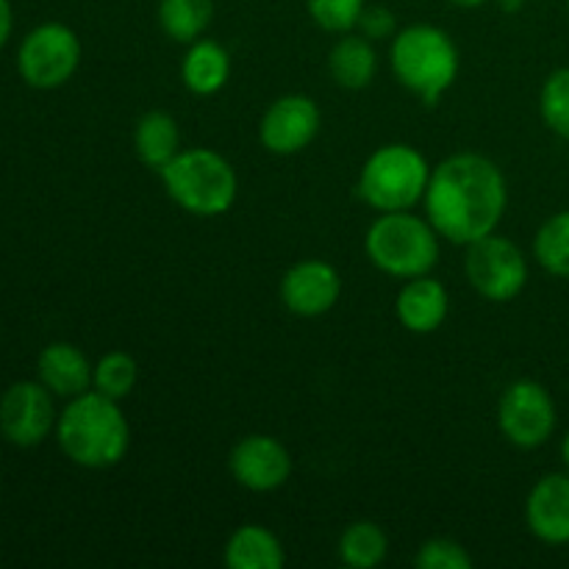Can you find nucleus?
I'll return each instance as SVG.
<instances>
[{
    "mask_svg": "<svg viewBox=\"0 0 569 569\" xmlns=\"http://www.w3.org/2000/svg\"><path fill=\"white\" fill-rule=\"evenodd\" d=\"M567 11H569V0H567Z\"/></svg>",
    "mask_w": 569,
    "mask_h": 569,
    "instance_id": "nucleus-33",
    "label": "nucleus"
},
{
    "mask_svg": "<svg viewBox=\"0 0 569 569\" xmlns=\"http://www.w3.org/2000/svg\"><path fill=\"white\" fill-rule=\"evenodd\" d=\"M533 259L550 276L569 281V209L550 217L533 239Z\"/></svg>",
    "mask_w": 569,
    "mask_h": 569,
    "instance_id": "nucleus-23",
    "label": "nucleus"
},
{
    "mask_svg": "<svg viewBox=\"0 0 569 569\" xmlns=\"http://www.w3.org/2000/svg\"><path fill=\"white\" fill-rule=\"evenodd\" d=\"M137 359L126 350H111V353L100 356V361L94 365L92 389H98L100 395L111 400H126L137 387Z\"/></svg>",
    "mask_w": 569,
    "mask_h": 569,
    "instance_id": "nucleus-24",
    "label": "nucleus"
},
{
    "mask_svg": "<svg viewBox=\"0 0 569 569\" xmlns=\"http://www.w3.org/2000/svg\"><path fill=\"white\" fill-rule=\"evenodd\" d=\"M561 459H565V465H567V470H569V431H567L565 442H561Z\"/></svg>",
    "mask_w": 569,
    "mask_h": 569,
    "instance_id": "nucleus-32",
    "label": "nucleus"
},
{
    "mask_svg": "<svg viewBox=\"0 0 569 569\" xmlns=\"http://www.w3.org/2000/svg\"><path fill=\"white\" fill-rule=\"evenodd\" d=\"M553 395L539 381L522 378L509 383L498 400V428L515 448L537 450L556 431Z\"/></svg>",
    "mask_w": 569,
    "mask_h": 569,
    "instance_id": "nucleus-9",
    "label": "nucleus"
},
{
    "mask_svg": "<svg viewBox=\"0 0 569 569\" xmlns=\"http://www.w3.org/2000/svg\"><path fill=\"white\" fill-rule=\"evenodd\" d=\"M539 114L556 137L569 139V67L553 70L539 92Z\"/></svg>",
    "mask_w": 569,
    "mask_h": 569,
    "instance_id": "nucleus-25",
    "label": "nucleus"
},
{
    "mask_svg": "<svg viewBox=\"0 0 569 569\" xmlns=\"http://www.w3.org/2000/svg\"><path fill=\"white\" fill-rule=\"evenodd\" d=\"M431 178L426 156L406 142L381 144L359 172V198L378 214L387 211H411L422 203Z\"/></svg>",
    "mask_w": 569,
    "mask_h": 569,
    "instance_id": "nucleus-6",
    "label": "nucleus"
},
{
    "mask_svg": "<svg viewBox=\"0 0 569 569\" xmlns=\"http://www.w3.org/2000/svg\"><path fill=\"white\" fill-rule=\"evenodd\" d=\"M500 3V9H506L511 14V11H517L522 6V0H498Z\"/></svg>",
    "mask_w": 569,
    "mask_h": 569,
    "instance_id": "nucleus-31",
    "label": "nucleus"
},
{
    "mask_svg": "<svg viewBox=\"0 0 569 569\" xmlns=\"http://www.w3.org/2000/svg\"><path fill=\"white\" fill-rule=\"evenodd\" d=\"M214 20V0H159V26L167 39L192 44Z\"/></svg>",
    "mask_w": 569,
    "mask_h": 569,
    "instance_id": "nucleus-21",
    "label": "nucleus"
},
{
    "mask_svg": "<svg viewBox=\"0 0 569 569\" xmlns=\"http://www.w3.org/2000/svg\"><path fill=\"white\" fill-rule=\"evenodd\" d=\"M367 0H306L309 17L328 33H350L359 26Z\"/></svg>",
    "mask_w": 569,
    "mask_h": 569,
    "instance_id": "nucleus-26",
    "label": "nucleus"
},
{
    "mask_svg": "<svg viewBox=\"0 0 569 569\" xmlns=\"http://www.w3.org/2000/svg\"><path fill=\"white\" fill-rule=\"evenodd\" d=\"M450 6H459V9H478V6L489 3V0H448Z\"/></svg>",
    "mask_w": 569,
    "mask_h": 569,
    "instance_id": "nucleus-30",
    "label": "nucleus"
},
{
    "mask_svg": "<svg viewBox=\"0 0 569 569\" xmlns=\"http://www.w3.org/2000/svg\"><path fill=\"white\" fill-rule=\"evenodd\" d=\"M439 239L442 237L428 222V217L422 220L411 211H387L367 228L365 253L383 276L409 281V278L431 276L439 261Z\"/></svg>",
    "mask_w": 569,
    "mask_h": 569,
    "instance_id": "nucleus-5",
    "label": "nucleus"
},
{
    "mask_svg": "<svg viewBox=\"0 0 569 569\" xmlns=\"http://www.w3.org/2000/svg\"><path fill=\"white\" fill-rule=\"evenodd\" d=\"M450 311V295L442 281L431 276L409 278L398 292L395 315L411 333H433L445 326Z\"/></svg>",
    "mask_w": 569,
    "mask_h": 569,
    "instance_id": "nucleus-15",
    "label": "nucleus"
},
{
    "mask_svg": "<svg viewBox=\"0 0 569 569\" xmlns=\"http://www.w3.org/2000/svg\"><path fill=\"white\" fill-rule=\"evenodd\" d=\"M56 395L42 381H17L0 398V433L17 448H37L56 431Z\"/></svg>",
    "mask_w": 569,
    "mask_h": 569,
    "instance_id": "nucleus-10",
    "label": "nucleus"
},
{
    "mask_svg": "<svg viewBox=\"0 0 569 569\" xmlns=\"http://www.w3.org/2000/svg\"><path fill=\"white\" fill-rule=\"evenodd\" d=\"M133 148L148 170H164L181 150V131H178L176 117L159 109L144 111L133 128Z\"/></svg>",
    "mask_w": 569,
    "mask_h": 569,
    "instance_id": "nucleus-19",
    "label": "nucleus"
},
{
    "mask_svg": "<svg viewBox=\"0 0 569 569\" xmlns=\"http://www.w3.org/2000/svg\"><path fill=\"white\" fill-rule=\"evenodd\" d=\"M389 64L400 87L426 106H437L461 70L459 48L450 33L431 22L400 28L389 44Z\"/></svg>",
    "mask_w": 569,
    "mask_h": 569,
    "instance_id": "nucleus-3",
    "label": "nucleus"
},
{
    "mask_svg": "<svg viewBox=\"0 0 569 569\" xmlns=\"http://www.w3.org/2000/svg\"><path fill=\"white\" fill-rule=\"evenodd\" d=\"M81 39L64 22H42L26 33L17 50L20 78L33 89H59L81 64Z\"/></svg>",
    "mask_w": 569,
    "mask_h": 569,
    "instance_id": "nucleus-7",
    "label": "nucleus"
},
{
    "mask_svg": "<svg viewBox=\"0 0 569 569\" xmlns=\"http://www.w3.org/2000/svg\"><path fill=\"white\" fill-rule=\"evenodd\" d=\"M11 28H14V11H11L9 0H0V50L9 42Z\"/></svg>",
    "mask_w": 569,
    "mask_h": 569,
    "instance_id": "nucleus-29",
    "label": "nucleus"
},
{
    "mask_svg": "<svg viewBox=\"0 0 569 569\" xmlns=\"http://www.w3.org/2000/svg\"><path fill=\"white\" fill-rule=\"evenodd\" d=\"M422 206L445 242L467 248L498 231L509 206V183L487 156L453 153L431 167Z\"/></svg>",
    "mask_w": 569,
    "mask_h": 569,
    "instance_id": "nucleus-1",
    "label": "nucleus"
},
{
    "mask_svg": "<svg viewBox=\"0 0 569 569\" xmlns=\"http://www.w3.org/2000/svg\"><path fill=\"white\" fill-rule=\"evenodd\" d=\"M56 439L72 465L83 470H109L128 456L131 426L122 415L120 400L89 389L67 400L64 411L56 420Z\"/></svg>",
    "mask_w": 569,
    "mask_h": 569,
    "instance_id": "nucleus-2",
    "label": "nucleus"
},
{
    "mask_svg": "<svg viewBox=\"0 0 569 569\" xmlns=\"http://www.w3.org/2000/svg\"><path fill=\"white\" fill-rule=\"evenodd\" d=\"M465 276L483 300L509 303L526 289L528 259L517 242L489 233L467 244Z\"/></svg>",
    "mask_w": 569,
    "mask_h": 569,
    "instance_id": "nucleus-8",
    "label": "nucleus"
},
{
    "mask_svg": "<svg viewBox=\"0 0 569 569\" xmlns=\"http://www.w3.org/2000/svg\"><path fill=\"white\" fill-rule=\"evenodd\" d=\"M231 78V56L214 39H194L181 61V81L198 98H211Z\"/></svg>",
    "mask_w": 569,
    "mask_h": 569,
    "instance_id": "nucleus-17",
    "label": "nucleus"
},
{
    "mask_svg": "<svg viewBox=\"0 0 569 569\" xmlns=\"http://www.w3.org/2000/svg\"><path fill=\"white\" fill-rule=\"evenodd\" d=\"M159 176L172 203L194 217L226 214L239 198L237 170L211 148L178 150Z\"/></svg>",
    "mask_w": 569,
    "mask_h": 569,
    "instance_id": "nucleus-4",
    "label": "nucleus"
},
{
    "mask_svg": "<svg viewBox=\"0 0 569 569\" xmlns=\"http://www.w3.org/2000/svg\"><path fill=\"white\" fill-rule=\"evenodd\" d=\"M320 126V106L309 94H283L261 117L259 139L270 153L295 156L315 142Z\"/></svg>",
    "mask_w": 569,
    "mask_h": 569,
    "instance_id": "nucleus-12",
    "label": "nucleus"
},
{
    "mask_svg": "<svg viewBox=\"0 0 569 569\" xmlns=\"http://www.w3.org/2000/svg\"><path fill=\"white\" fill-rule=\"evenodd\" d=\"M228 470L233 481L248 492H276L292 476V456L281 439L270 433H250L233 445L228 456Z\"/></svg>",
    "mask_w": 569,
    "mask_h": 569,
    "instance_id": "nucleus-11",
    "label": "nucleus"
},
{
    "mask_svg": "<svg viewBox=\"0 0 569 569\" xmlns=\"http://www.w3.org/2000/svg\"><path fill=\"white\" fill-rule=\"evenodd\" d=\"M415 567L420 569H472V556L456 539H428L415 556Z\"/></svg>",
    "mask_w": 569,
    "mask_h": 569,
    "instance_id": "nucleus-27",
    "label": "nucleus"
},
{
    "mask_svg": "<svg viewBox=\"0 0 569 569\" xmlns=\"http://www.w3.org/2000/svg\"><path fill=\"white\" fill-rule=\"evenodd\" d=\"M37 376L56 398L72 400L92 389L94 365L70 342H50L37 359Z\"/></svg>",
    "mask_w": 569,
    "mask_h": 569,
    "instance_id": "nucleus-16",
    "label": "nucleus"
},
{
    "mask_svg": "<svg viewBox=\"0 0 569 569\" xmlns=\"http://www.w3.org/2000/svg\"><path fill=\"white\" fill-rule=\"evenodd\" d=\"M328 72L337 81V87L348 89V92L370 87L378 72V53L372 39L353 31L342 33L328 53Z\"/></svg>",
    "mask_w": 569,
    "mask_h": 569,
    "instance_id": "nucleus-18",
    "label": "nucleus"
},
{
    "mask_svg": "<svg viewBox=\"0 0 569 569\" xmlns=\"http://www.w3.org/2000/svg\"><path fill=\"white\" fill-rule=\"evenodd\" d=\"M356 28L361 31V37L372 39V42H383V39H392L398 33V17L389 6H365Z\"/></svg>",
    "mask_w": 569,
    "mask_h": 569,
    "instance_id": "nucleus-28",
    "label": "nucleus"
},
{
    "mask_svg": "<svg viewBox=\"0 0 569 569\" xmlns=\"http://www.w3.org/2000/svg\"><path fill=\"white\" fill-rule=\"evenodd\" d=\"M389 553V539L383 528L372 520H356L339 537V559L345 567L372 569L383 565Z\"/></svg>",
    "mask_w": 569,
    "mask_h": 569,
    "instance_id": "nucleus-22",
    "label": "nucleus"
},
{
    "mask_svg": "<svg viewBox=\"0 0 569 569\" xmlns=\"http://www.w3.org/2000/svg\"><path fill=\"white\" fill-rule=\"evenodd\" d=\"M283 561V545L270 528L248 522L228 537L226 565L231 569H281Z\"/></svg>",
    "mask_w": 569,
    "mask_h": 569,
    "instance_id": "nucleus-20",
    "label": "nucleus"
},
{
    "mask_svg": "<svg viewBox=\"0 0 569 569\" xmlns=\"http://www.w3.org/2000/svg\"><path fill=\"white\" fill-rule=\"evenodd\" d=\"M281 303L295 317H322L337 306L342 278L333 264L322 259H303L289 267L281 278Z\"/></svg>",
    "mask_w": 569,
    "mask_h": 569,
    "instance_id": "nucleus-13",
    "label": "nucleus"
},
{
    "mask_svg": "<svg viewBox=\"0 0 569 569\" xmlns=\"http://www.w3.org/2000/svg\"><path fill=\"white\" fill-rule=\"evenodd\" d=\"M526 526L539 542L569 545V472H550L526 500Z\"/></svg>",
    "mask_w": 569,
    "mask_h": 569,
    "instance_id": "nucleus-14",
    "label": "nucleus"
}]
</instances>
